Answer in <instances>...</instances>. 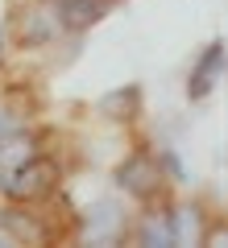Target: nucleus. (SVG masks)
<instances>
[{
  "mask_svg": "<svg viewBox=\"0 0 228 248\" xmlns=\"http://www.w3.org/2000/svg\"><path fill=\"white\" fill-rule=\"evenodd\" d=\"M54 182H58V166H54L50 157H29L21 161L17 170H9L4 174V182H0V190L13 199V203H37V199H46L54 190Z\"/></svg>",
  "mask_w": 228,
  "mask_h": 248,
  "instance_id": "f257e3e1",
  "label": "nucleus"
},
{
  "mask_svg": "<svg viewBox=\"0 0 228 248\" xmlns=\"http://www.w3.org/2000/svg\"><path fill=\"white\" fill-rule=\"evenodd\" d=\"M116 186L121 190H129L133 199H154L162 186V166L149 153H129V157L121 161V170H116Z\"/></svg>",
  "mask_w": 228,
  "mask_h": 248,
  "instance_id": "f03ea898",
  "label": "nucleus"
},
{
  "mask_svg": "<svg viewBox=\"0 0 228 248\" xmlns=\"http://www.w3.org/2000/svg\"><path fill=\"white\" fill-rule=\"evenodd\" d=\"M124 236V211L112 199H100L83 211V244H121Z\"/></svg>",
  "mask_w": 228,
  "mask_h": 248,
  "instance_id": "7ed1b4c3",
  "label": "nucleus"
},
{
  "mask_svg": "<svg viewBox=\"0 0 228 248\" xmlns=\"http://www.w3.org/2000/svg\"><path fill=\"white\" fill-rule=\"evenodd\" d=\"M220 75H224V42H211L208 50L195 58V66H191V83H187V95H191V99H208L211 91H216Z\"/></svg>",
  "mask_w": 228,
  "mask_h": 248,
  "instance_id": "20e7f679",
  "label": "nucleus"
},
{
  "mask_svg": "<svg viewBox=\"0 0 228 248\" xmlns=\"http://www.w3.org/2000/svg\"><path fill=\"white\" fill-rule=\"evenodd\" d=\"M108 4H112V0H50V13H54V21H58V29L83 33V29H91L108 13Z\"/></svg>",
  "mask_w": 228,
  "mask_h": 248,
  "instance_id": "39448f33",
  "label": "nucleus"
},
{
  "mask_svg": "<svg viewBox=\"0 0 228 248\" xmlns=\"http://www.w3.org/2000/svg\"><path fill=\"white\" fill-rule=\"evenodd\" d=\"M166 219H170V240H175V244H183V248L203 244V211H199L195 203L175 207Z\"/></svg>",
  "mask_w": 228,
  "mask_h": 248,
  "instance_id": "423d86ee",
  "label": "nucleus"
},
{
  "mask_svg": "<svg viewBox=\"0 0 228 248\" xmlns=\"http://www.w3.org/2000/svg\"><path fill=\"white\" fill-rule=\"evenodd\" d=\"M37 153V141L25 133H4L0 137V182H4V174L9 170H17L21 161H29Z\"/></svg>",
  "mask_w": 228,
  "mask_h": 248,
  "instance_id": "0eeeda50",
  "label": "nucleus"
},
{
  "mask_svg": "<svg viewBox=\"0 0 228 248\" xmlns=\"http://www.w3.org/2000/svg\"><path fill=\"white\" fill-rule=\"evenodd\" d=\"M58 33V21L50 9H25L21 13V42L25 46H42Z\"/></svg>",
  "mask_w": 228,
  "mask_h": 248,
  "instance_id": "6e6552de",
  "label": "nucleus"
},
{
  "mask_svg": "<svg viewBox=\"0 0 228 248\" xmlns=\"http://www.w3.org/2000/svg\"><path fill=\"white\" fill-rule=\"evenodd\" d=\"M0 228L9 232L13 240H21V244H46V228L34 219V215H25V211H0Z\"/></svg>",
  "mask_w": 228,
  "mask_h": 248,
  "instance_id": "1a4fd4ad",
  "label": "nucleus"
},
{
  "mask_svg": "<svg viewBox=\"0 0 228 248\" xmlns=\"http://www.w3.org/2000/svg\"><path fill=\"white\" fill-rule=\"evenodd\" d=\"M137 104H141V91L137 87H116L108 91V95H100V116H108V120H133L137 116Z\"/></svg>",
  "mask_w": 228,
  "mask_h": 248,
  "instance_id": "9d476101",
  "label": "nucleus"
},
{
  "mask_svg": "<svg viewBox=\"0 0 228 248\" xmlns=\"http://www.w3.org/2000/svg\"><path fill=\"white\" fill-rule=\"evenodd\" d=\"M137 244L141 248H170L175 240H170V219L162 211H149L145 219H141L137 228Z\"/></svg>",
  "mask_w": 228,
  "mask_h": 248,
  "instance_id": "9b49d317",
  "label": "nucleus"
},
{
  "mask_svg": "<svg viewBox=\"0 0 228 248\" xmlns=\"http://www.w3.org/2000/svg\"><path fill=\"white\" fill-rule=\"evenodd\" d=\"M158 166L166 170V174L175 178V182H187V178H191V174H187V166L178 161V153H175V149H162V161H158Z\"/></svg>",
  "mask_w": 228,
  "mask_h": 248,
  "instance_id": "f8f14e48",
  "label": "nucleus"
}]
</instances>
